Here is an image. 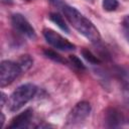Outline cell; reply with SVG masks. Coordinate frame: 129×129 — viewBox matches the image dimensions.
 I'll return each mask as SVG.
<instances>
[{
	"label": "cell",
	"instance_id": "cell-1",
	"mask_svg": "<svg viewBox=\"0 0 129 129\" xmlns=\"http://www.w3.org/2000/svg\"><path fill=\"white\" fill-rule=\"evenodd\" d=\"M64 17L68 19L70 24L82 35H84L87 39H89L93 43H98L101 40V34L98 28L94 25V23L88 19L85 15H83L79 10L75 7L70 6L66 3H61L58 6Z\"/></svg>",
	"mask_w": 129,
	"mask_h": 129
},
{
	"label": "cell",
	"instance_id": "cell-17",
	"mask_svg": "<svg viewBox=\"0 0 129 129\" xmlns=\"http://www.w3.org/2000/svg\"><path fill=\"white\" fill-rule=\"evenodd\" d=\"M1 1H2V3L7 4V5H10V4L13 3V0H1Z\"/></svg>",
	"mask_w": 129,
	"mask_h": 129
},
{
	"label": "cell",
	"instance_id": "cell-5",
	"mask_svg": "<svg viewBox=\"0 0 129 129\" xmlns=\"http://www.w3.org/2000/svg\"><path fill=\"white\" fill-rule=\"evenodd\" d=\"M11 24L16 33L32 40L36 38V33L34 28L22 14L14 13L11 16Z\"/></svg>",
	"mask_w": 129,
	"mask_h": 129
},
{
	"label": "cell",
	"instance_id": "cell-3",
	"mask_svg": "<svg viewBox=\"0 0 129 129\" xmlns=\"http://www.w3.org/2000/svg\"><path fill=\"white\" fill-rule=\"evenodd\" d=\"M91 105L87 101H81L75 105V107L69 112L66 118V127H77L80 126L90 116Z\"/></svg>",
	"mask_w": 129,
	"mask_h": 129
},
{
	"label": "cell",
	"instance_id": "cell-19",
	"mask_svg": "<svg viewBox=\"0 0 129 129\" xmlns=\"http://www.w3.org/2000/svg\"><path fill=\"white\" fill-rule=\"evenodd\" d=\"M85 1H87V2H90V3H93V2H94V0H85Z\"/></svg>",
	"mask_w": 129,
	"mask_h": 129
},
{
	"label": "cell",
	"instance_id": "cell-7",
	"mask_svg": "<svg viewBox=\"0 0 129 129\" xmlns=\"http://www.w3.org/2000/svg\"><path fill=\"white\" fill-rule=\"evenodd\" d=\"M33 117V110L31 108H27L20 114L16 115L8 125L9 129H24L28 128L30 122Z\"/></svg>",
	"mask_w": 129,
	"mask_h": 129
},
{
	"label": "cell",
	"instance_id": "cell-15",
	"mask_svg": "<svg viewBox=\"0 0 129 129\" xmlns=\"http://www.w3.org/2000/svg\"><path fill=\"white\" fill-rule=\"evenodd\" d=\"M69 60H70V62H71L75 68H77V69H79V70H86L85 64L81 61V59H80L78 56H76V55H70Z\"/></svg>",
	"mask_w": 129,
	"mask_h": 129
},
{
	"label": "cell",
	"instance_id": "cell-11",
	"mask_svg": "<svg viewBox=\"0 0 129 129\" xmlns=\"http://www.w3.org/2000/svg\"><path fill=\"white\" fill-rule=\"evenodd\" d=\"M43 54L47 58H49V59H51V60H53L55 62H58V63H68V60L64 57H62L60 54H58L56 51H54L52 49H49V48L43 49Z\"/></svg>",
	"mask_w": 129,
	"mask_h": 129
},
{
	"label": "cell",
	"instance_id": "cell-9",
	"mask_svg": "<svg viewBox=\"0 0 129 129\" xmlns=\"http://www.w3.org/2000/svg\"><path fill=\"white\" fill-rule=\"evenodd\" d=\"M49 19L54 23V24H56L62 31H64V32H67V33H70V28H69V26H68V24L66 23V21H64V18L59 14V13H57V12H51V13H49Z\"/></svg>",
	"mask_w": 129,
	"mask_h": 129
},
{
	"label": "cell",
	"instance_id": "cell-16",
	"mask_svg": "<svg viewBox=\"0 0 129 129\" xmlns=\"http://www.w3.org/2000/svg\"><path fill=\"white\" fill-rule=\"evenodd\" d=\"M7 100H8V97L6 96L5 93L2 92V93H1V106H2V107H4V106L6 105Z\"/></svg>",
	"mask_w": 129,
	"mask_h": 129
},
{
	"label": "cell",
	"instance_id": "cell-18",
	"mask_svg": "<svg viewBox=\"0 0 129 129\" xmlns=\"http://www.w3.org/2000/svg\"><path fill=\"white\" fill-rule=\"evenodd\" d=\"M4 122H5V117H4V114L1 113V127H3Z\"/></svg>",
	"mask_w": 129,
	"mask_h": 129
},
{
	"label": "cell",
	"instance_id": "cell-12",
	"mask_svg": "<svg viewBox=\"0 0 129 129\" xmlns=\"http://www.w3.org/2000/svg\"><path fill=\"white\" fill-rule=\"evenodd\" d=\"M17 62L19 63V66L21 67V69L23 70V72H26L27 70H29V69L32 67L33 59H32V57H31L30 55H28V54H23V55H21V56L18 58Z\"/></svg>",
	"mask_w": 129,
	"mask_h": 129
},
{
	"label": "cell",
	"instance_id": "cell-13",
	"mask_svg": "<svg viewBox=\"0 0 129 129\" xmlns=\"http://www.w3.org/2000/svg\"><path fill=\"white\" fill-rule=\"evenodd\" d=\"M102 6H103L104 10L111 12V11H114L118 8L119 2H118V0H103Z\"/></svg>",
	"mask_w": 129,
	"mask_h": 129
},
{
	"label": "cell",
	"instance_id": "cell-4",
	"mask_svg": "<svg viewBox=\"0 0 129 129\" xmlns=\"http://www.w3.org/2000/svg\"><path fill=\"white\" fill-rule=\"evenodd\" d=\"M23 70L17 61L2 60L0 64V86L4 88L12 84L21 74Z\"/></svg>",
	"mask_w": 129,
	"mask_h": 129
},
{
	"label": "cell",
	"instance_id": "cell-6",
	"mask_svg": "<svg viewBox=\"0 0 129 129\" xmlns=\"http://www.w3.org/2000/svg\"><path fill=\"white\" fill-rule=\"evenodd\" d=\"M42 33L47 43H49L51 46H53L56 49L63 51H71L76 48V45L74 43H72L67 38H64L59 33L55 32L50 28H44Z\"/></svg>",
	"mask_w": 129,
	"mask_h": 129
},
{
	"label": "cell",
	"instance_id": "cell-2",
	"mask_svg": "<svg viewBox=\"0 0 129 129\" xmlns=\"http://www.w3.org/2000/svg\"><path fill=\"white\" fill-rule=\"evenodd\" d=\"M37 93V87L31 83L23 84L16 88L12 94L8 97L6 106L8 111L16 112L20 110L24 105H26Z\"/></svg>",
	"mask_w": 129,
	"mask_h": 129
},
{
	"label": "cell",
	"instance_id": "cell-8",
	"mask_svg": "<svg viewBox=\"0 0 129 129\" xmlns=\"http://www.w3.org/2000/svg\"><path fill=\"white\" fill-rule=\"evenodd\" d=\"M126 122L122 112L116 108H108L105 113V125L107 127H120Z\"/></svg>",
	"mask_w": 129,
	"mask_h": 129
},
{
	"label": "cell",
	"instance_id": "cell-20",
	"mask_svg": "<svg viewBox=\"0 0 129 129\" xmlns=\"http://www.w3.org/2000/svg\"><path fill=\"white\" fill-rule=\"evenodd\" d=\"M26 1H31V0H26Z\"/></svg>",
	"mask_w": 129,
	"mask_h": 129
},
{
	"label": "cell",
	"instance_id": "cell-10",
	"mask_svg": "<svg viewBox=\"0 0 129 129\" xmlns=\"http://www.w3.org/2000/svg\"><path fill=\"white\" fill-rule=\"evenodd\" d=\"M81 53H82L83 57H84L88 62H90V63H92V64H100V63L102 62V59H101L98 55L94 54L89 48L84 47V48L81 50Z\"/></svg>",
	"mask_w": 129,
	"mask_h": 129
},
{
	"label": "cell",
	"instance_id": "cell-14",
	"mask_svg": "<svg viewBox=\"0 0 129 129\" xmlns=\"http://www.w3.org/2000/svg\"><path fill=\"white\" fill-rule=\"evenodd\" d=\"M122 32L126 40L129 42V15H126L122 20Z\"/></svg>",
	"mask_w": 129,
	"mask_h": 129
}]
</instances>
